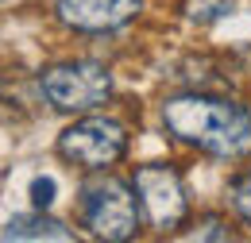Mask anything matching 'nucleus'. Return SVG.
Returning a JSON list of instances; mask_svg holds the SVG:
<instances>
[{"label":"nucleus","mask_w":251,"mask_h":243,"mask_svg":"<svg viewBox=\"0 0 251 243\" xmlns=\"http://www.w3.org/2000/svg\"><path fill=\"white\" fill-rule=\"evenodd\" d=\"M54 189H58L54 178H47V174L35 178V182H31V205H35V209H50V205H54Z\"/></svg>","instance_id":"10"},{"label":"nucleus","mask_w":251,"mask_h":243,"mask_svg":"<svg viewBox=\"0 0 251 243\" xmlns=\"http://www.w3.org/2000/svg\"><path fill=\"white\" fill-rule=\"evenodd\" d=\"M4 240H74V232L58 224V220H50V216L43 213H24V216H12L8 224H4V232H0Z\"/></svg>","instance_id":"7"},{"label":"nucleus","mask_w":251,"mask_h":243,"mask_svg":"<svg viewBox=\"0 0 251 243\" xmlns=\"http://www.w3.org/2000/svg\"><path fill=\"white\" fill-rule=\"evenodd\" d=\"M77 216L81 224L93 232L97 240L120 243L135 236V197L120 178H97V182L81 185V197H77Z\"/></svg>","instance_id":"4"},{"label":"nucleus","mask_w":251,"mask_h":243,"mask_svg":"<svg viewBox=\"0 0 251 243\" xmlns=\"http://www.w3.org/2000/svg\"><path fill=\"white\" fill-rule=\"evenodd\" d=\"M135 197H139L147 220L155 224L158 232L182 228V220L189 213L186 182L178 178L174 166H162V162H147V166L135 170Z\"/></svg>","instance_id":"5"},{"label":"nucleus","mask_w":251,"mask_h":243,"mask_svg":"<svg viewBox=\"0 0 251 243\" xmlns=\"http://www.w3.org/2000/svg\"><path fill=\"white\" fill-rule=\"evenodd\" d=\"M228 197H232V209H236V216H240L244 224H251V170H244L236 182L228 185Z\"/></svg>","instance_id":"8"},{"label":"nucleus","mask_w":251,"mask_h":243,"mask_svg":"<svg viewBox=\"0 0 251 243\" xmlns=\"http://www.w3.org/2000/svg\"><path fill=\"white\" fill-rule=\"evenodd\" d=\"M224 12H232V0H189L186 4V16L193 24H213Z\"/></svg>","instance_id":"9"},{"label":"nucleus","mask_w":251,"mask_h":243,"mask_svg":"<svg viewBox=\"0 0 251 243\" xmlns=\"http://www.w3.org/2000/svg\"><path fill=\"white\" fill-rule=\"evenodd\" d=\"M162 123L174 139L217 158H244L251 154V108L205 97V93H182L162 100Z\"/></svg>","instance_id":"1"},{"label":"nucleus","mask_w":251,"mask_h":243,"mask_svg":"<svg viewBox=\"0 0 251 243\" xmlns=\"http://www.w3.org/2000/svg\"><path fill=\"white\" fill-rule=\"evenodd\" d=\"M139 12H143V0H58L54 4V16L66 27L85 31V35L116 31L131 24Z\"/></svg>","instance_id":"6"},{"label":"nucleus","mask_w":251,"mask_h":243,"mask_svg":"<svg viewBox=\"0 0 251 243\" xmlns=\"http://www.w3.org/2000/svg\"><path fill=\"white\" fill-rule=\"evenodd\" d=\"M39 89L47 97V104L58 112H89L112 97V73H108V66L93 58H74L43 70Z\"/></svg>","instance_id":"2"},{"label":"nucleus","mask_w":251,"mask_h":243,"mask_svg":"<svg viewBox=\"0 0 251 243\" xmlns=\"http://www.w3.org/2000/svg\"><path fill=\"white\" fill-rule=\"evenodd\" d=\"M54 151L62 162L81 166V170H108L116 166L127 151V131L112 116H85V120L62 127Z\"/></svg>","instance_id":"3"},{"label":"nucleus","mask_w":251,"mask_h":243,"mask_svg":"<svg viewBox=\"0 0 251 243\" xmlns=\"http://www.w3.org/2000/svg\"><path fill=\"white\" fill-rule=\"evenodd\" d=\"M189 240H232V232H228L220 220H213V216H209L197 232H189Z\"/></svg>","instance_id":"11"}]
</instances>
